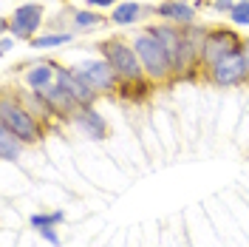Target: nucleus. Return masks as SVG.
Instances as JSON below:
<instances>
[{"label":"nucleus","instance_id":"nucleus-11","mask_svg":"<svg viewBox=\"0 0 249 247\" xmlns=\"http://www.w3.org/2000/svg\"><path fill=\"white\" fill-rule=\"evenodd\" d=\"M74 125H77L88 139H93V142H102V139L108 137V120L96 111V105L79 108L77 117H74Z\"/></svg>","mask_w":249,"mask_h":247},{"label":"nucleus","instance_id":"nucleus-13","mask_svg":"<svg viewBox=\"0 0 249 247\" xmlns=\"http://www.w3.org/2000/svg\"><path fill=\"white\" fill-rule=\"evenodd\" d=\"M142 15H144V9H142L139 0H119L113 9H110V23L113 26H133V23H139Z\"/></svg>","mask_w":249,"mask_h":247},{"label":"nucleus","instance_id":"nucleus-25","mask_svg":"<svg viewBox=\"0 0 249 247\" xmlns=\"http://www.w3.org/2000/svg\"><path fill=\"white\" fill-rule=\"evenodd\" d=\"M247 85H249V82H247Z\"/></svg>","mask_w":249,"mask_h":247},{"label":"nucleus","instance_id":"nucleus-7","mask_svg":"<svg viewBox=\"0 0 249 247\" xmlns=\"http://www.w3.org/2000/svg\"><path fill=\"white\" fill-rule=\"evenodd\" d=\"M204 77H207L210 85H215V88H235V85L249 82V74H247V65H244L241 51H235V54H230V57L218 60L213 68L204 71Z\"/></svg>","mask_w":249,"mask_h":247},{"label":"nucleus","instance_id":"nucleus-17","mask_svg":"<svg viewBox=\"0 0 249 247\" xmlns=\"http://www.w3.org/2000/svg\"><path fill=\"white\" fill-rule=\"evenodd\" d=\"M74 40V31H43V34H37L34 40H31L29 46L37 48V51H43V48H57V46H68Z\"/></svg>","mask_w":249,"mask_h":247},{"label":"nucleus","instance_id":"nucleus-5","mask_svg":"<svg viewBox=\"0 0 249 247\" xmlns=\"http://www.w3.org/2000/svg\"><path fill=\"white\" fill-rule=\"evenodd\" d=\"M74 71H77L79 77L85 80L99 97H116V94H119V77H116V71L110 68V62L105 60L102 54H99V57H91V60L77 62Z\"/></svg>","mask_w":249,"mask_h":247},{"label":"nucleus","instance_id":"nucleus-2","mask_svg":"<svg viewBox=\"0 0 249 247\" xmlns=\"http://www.w3.org/2000/svg\"><path fill=\"white\" fill-rule=\"evenodd\" d=\"M0 125L9 128L26 145H40L46 139V131H48V125L43 120H37L29 111V105L12 88H6L3 91V100H0Z\"/></svg>","mask_w":249,"mask_h":247},{"label":"nucleus","instance_id":"nucleus-12","mask_svg":"<svg viewBox=\"0 0 249 247\" xmlns=\"http://www.w3.org/2000/svg\"><path fill=\"white\" fill-rule=\"evenodd\" d=\"M23 82L29 85L31 91H43L46 85H51V82H57V62H34V65H29L26 71H23Z\"/></svg>","mask_w":249,"mask_h":247},{"label":"nucleus","instance_id":"nucleus-23","mask_svg":"<svg viewBox=\"0 0 249 247\" xmlns=\"http://www.w3.org/2000/svg\"><path fill=\"white\" fill-rule=\"evenodd\" d=\"M15 34H9V31H6V34H3V40H0V51H3V54H9V51H12V48H15Z\"/></svg>","mask_w":249,"mask_h":247},{"label":"nucleus","instance_id":"nucleus-20","mask_svg":"<svg viewBox=\"0 0 249 247\" xmlns=\"http://www.w3.org/2000/svg\"><path fill=\"white\" fill-rule=\"evenodd\" d=\"M37 233H40V239L43 242H48V245H60V233H57V227H37Z\"/></svg>","mask_w":249,"mask_h":247},{"label":"nucleus","instance_id":"nucleus-14","mask_svg":"<svg viewBox=\"0 0 249 247\" xmlns=\"http://www.w3.org/2000/svg\"><path fill=\"white\" fill-rule=\"evenodd\" d=\"M17 97L29 105V111L37 117V120H43L46 125L57 123V117H54V111H51V105H48L46 100H43V94L40 91H17Z\"/></svg>","mask_w":249,"mask_h":247},{"label":"nucleus","instance_id":"nucleus-3","mask_svg":"<svg viewBox=\"0 0 249 247\" xmlns=\"http://www.w3.org/2000/svg\"><path fill=\"white\" fill-rule=\"evenodd\" d=\"M130 43L136 48V54H139V60H142V68H144V74H147V80L153 85H173L176 82V71H173L170 54L164 51L161 40L147 26L136 31L130 37Z\"/></svg>","mask_w":249,"mask_h":247},{"label":"nucleus","instance_id":"nucleus-22","mask_svg":"<svg viewBox=\"0 0 249 247\" xmlns=\"http://www.w3.org/2000/svg\"><path fill=\"white\" fill-rule=\"evenodd\" d=\"M119 0H85V6L88 9H113Z\"/></svg>","mask_w":249,"mask_h":247},{"label":"nucleus","instance_id":"nucleus-1","mask_svg":"<svg viewBox=\"0 0 249 247\" xmlns=\"http://www.w3.org/2000/svg\"><path fill=\"white\" fill-rule=\"evenodd\" d=\"M99 54L110 62V68H113L116 77H119V94H116V97L130 100V103H142V100L150 97L153 82L144 74L142 60H139V54H136V48H133L130 40H122V37L102 40V43H99Z\"/></svg>","mask_w":249,"mask_h":247},{"label":"nucleus","instance_id":"nucleus-16","mask_svg":"<svg viewBox=\"0 0 249 247\" xmlns=\"http://www.w3.org/2000/svg\"><path fill=\"white\" fill-rule=\"evenodd\" d=\"M23 151H26V142L20 137H15L9 128L0 125V156H3L6 162H15V159H20Z\"/></svg>","mask_w":249,"mask_h":247},{"label":"nucleus","instance_id":"nucleus-18","mask_svg":"<svg viewBox=\"0 0 249 247\" xmlns=\"http://www.w3.org/2000/svg\"><path fill=\"white\" fill-rule=\"evenodd\" d=\"M31 227L37 230V227H60L62 222H65V210H51V213H34L29 219Z\"/></svg>","mask_w":249,"mask_h":247},{"label":"nucleus","instance_id":"nucleus-21","mask_svg":"<svg viewBox=\"0 0 249 247\" xmlns=\"http://www.w3.org/2000/svg\"><path fill=\"white\" fill-rule=\"evenodd\" d=\"M213 9L215 12H224V15L230 17V12L235 9V0H213Z\"/></svg>","mask_w":249,"mask_h":247},{"label":"nucleus","instance_id":"nucleus-8","mask_svg":"<svg viewBox=\"0 0 249 247\" xmlns=\"http://www.w3.org/2000/svg\"><path fill=\"white\" fill-rule=\"evenodd\" d=\"M57 82H60L65 91L71 94L74 100L79 103V108H88V105H96V100H99V94L93 91L91 85L85 82V80L79 77L74 68H65V65H57Z\"/></svg>","mask_w":249,"mask_h":247},{"label":"nucleus","instance_id":"nucleus-19","mask_svg":"<svg viewBox=\"0 0 249 247\" xmlns=\"http://www.w3.org/2000/svg\"><path fill=\"white\" fill-rule=\"evenodd\" d=\"M230 23L235 29H249V0H235V9L230 12Z\"/></svg>","mask_w":249,"mask_h":247},{"label":"nucleus","instance_id":"nucleus-24","mask_svg":"<svg viewBox=\"0 0 249 247\" xmlns=\"http://www.w3.org/2000/svg\"><path fill=\"white\" fill-rule=\"evenodd\" d=\"M241 57H244V65H247L249 74V37H244V43H241Z\"/></svg>","mask_w":249,"mask_h":247},{"label":"nucleus","instance_id":"nucleus-10","mask_svg":"<svg viewBox=\"0 0 249 247\" xmlns=\"http://www.w3.org/2000/svg\"><path fill=\"white\" fill-rule=\"evenodd\" d=\"M153 15L161 17L164 23H176V26H193L196 23V6L187 3V0H164L153 6Z\"/></svg>","mask_w":249,"mask_h":247},{"label":"nucleus","instance_id":"nucleus-15","mask_svg":"<svg viewBox=\"0 0 249 247\" xmlns=\"http://www.w3.org/2000/svg\"><path fill=\"white\" fill-rule=\"evenodd\" d=\"M110 20L99 15L96 9H77V12H71V31H91V29H99V26H105Z\"/></svg>","mask_w":249,"mask_h":247},{"label":"nucleus","instance_id":"nucleus-9","mask_svg":"<svg viewBox=\"0 0 249 247\" xmlns=\"http://www.w3.org/2000/svg\"><path fill=\"white\" fill-rule=\"evenodd\" d=\"M40 94H43V100L51 105L54 117H57V123H74V117H77V111H79V103L65 91V88H62L60 82L46 85Z\"/></svg>","mask_w":249,"mask_h":247},{"label":"nucleus","instance_id":"nucleus-6","mask_svg":"<svg viewBox=\"0 0 249 247\" xmlns=\"http://www.w3.org/2000/svg\"><path fill=\"white\" fill-rule=\"evenodd\" d=\"M43 23H46V9H43V3H23V6H17L15 12H12V17L3 23V31L15 34L17 40L31 43V40L40 34Z\"/></svg>","mask_w":249,"mask_h":247},{"label":"nucleus","instance_id":"nucleus-4","mask_svg":"<svg viewBox=\"0 0 249 247\" xmlns=\"http://www.w3.org/2000/svg\"><path fill=\"white\" fill-rule=\"evenodd\" d=\"M244 37L235 31V26H215V29H207L204 37V48H201V74L207 68H213L218 60L230 57L235 51H241Z\"/></svg>","mask_w":249,"mask_h":247}]
</instances>
